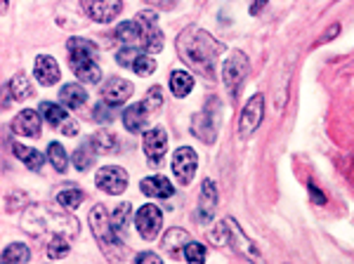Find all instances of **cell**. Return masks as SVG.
<instances>
[{
    "mask_svg": "<svg viewBox=\"0 0 354 264\" xmlns=\"http://www.w3.org/2000/svg\"><path fill=\"white\" fill-rule=\"evenodd\" d=\"M210 241H215L218 245H230V248L236 250L239 255L248 257V260H253V262H260L258 245L245 236L243 229L236 225V220H234V217L220 222V225L215 227V232H210Z\"/></svg>",
    "mask_w": 354,
    "mask_h": 264,
    "instance_id": "5",
    "label": "cell"
},
{
    "mask_svg": "<svg viewBox=\"0 0 354 264\" xmlns=\"http://www.w3.org/2000/svg\"><path fill=\"white\" fill-rule=\"evenodd\" d=\"M338 31H340V26H338V24H333L326 33H324V38H322V40H324V43H328V40H333V36H338Z\"/></svg>",
    "mask_w": 354,
    "mask_h": 264,
    "instance_id": "42",
    "label": "cell"
},
{
    "mask_svg": "<svg viewBox=\"0 0 354 264\" xmlns=\"http://www.w3.org/2000/svg\"><path fill=\"white\" fill-rule=\"evenodd\" d=\"M48 158L50 163H53V168L57 172H66V165H68V156H66V149L62 144H57V142H53V144L48 147Z\"/></svg>",
    "mask_w": 354,
    "mask_h": 264,
    "instance_id": "32",
    "label": "cell"
},
{
    "mask_svg": "<svg viewBox=\"0 0 354 264\" xmlns=\"http://www.w3.org/2000/svg\"><path fill=\"white\" fill-rule=\"evenodd\" d=\"M185 257L189 264H205V245L198 241H189L185 245Z\"/></svg>",
    "mask_w": 354,
    "mask_h": 264,
    "instance_id": "34",
    "label": "cell"
},
{
    "mask_svg": "<svg viewBox=\"0 0 354 264\" xmlns=\"http://www.w3.org/2000/svg\"><path fill=\"white\" fill-rule=\"evenodd\" d=\"M145 55L140 48H133V45H125L123 50H118V55H116V62L121 66H128V68H133L135 66V62L140 59V57Z\"/></svg>",
    "mask_w": 354,
    "mask_h": 264,
    "instance_id": "35",
    "label": "cell"
},
{
    "mask_svg": "<svg viewBox=\"0 0 354 264\" xmlns=\"http://www.w3.org/2000/svg\"><path fill=\"white\" fill-rule=\"evenodd\" d=\"M145 104L149 106V111H151V113L156 111V109H161V104H163V90H161V85H153V88H149Z\"/></svg>",
    "mask_w": 354,
    "mask_h": 264,
    "instance_id": "39",
    "label": "cell"
},
{
    "mask_svg": "<svg viewBox=\"0 0 354 264\" xmlns=\"http://www.w3.org/2000/svg\"><path fill=\"white\" fill-rule=\"evenodd\" d=\"M66 50H68V62H71V68L78 76V80H81V83H88V85L100 83L102 68L95 62L97 45L85 38H71L66 43Z\"/></svg>",
    "mask_w": 354,
    "mask_h": 264,
    "instance_id": "4",
    "label": "cell"
},
{
    "mask_svg": "<svg viewBox=\"0 0 354 264\" xmlns=\"http://www.w3.org/2000/svg\"><path fill=\"white\" fill-rule=\"evenodd\" d=\"M133 215V210H130V203H121L116 210H113V215H111V222H113V227L118 229V234L125 229V222H128V217Z\"/></svg>",
    "mask_w": 354,
    "mask_h": 264,
    "instance_id": "36",
    "label": "cell"
},
{
    "mask_svg": "<svg viewBox=\"0 0 354 264\" xmlns=\"http://www.w3.org/2000/svg\"><path fill=\"white\" fill-rule=\"evenodd\" d=\"M8 90H10V95H12L15 100H28V97L33 95V85L28 83V78L24 76V73H17V76H12Z\"/></svg>",
    "mask_w": 354,
    "mask_h": 264,
    "instance_id": "31",
    "label": "cell"
},
{
    "mask_svg": "<svg viewBox=\"0 0 354 264\" xmlns=\"http://www.w3.org/2000/svg\"><path fill=\"white\" fill-rule=\"evenodd\" d=\"M116 38L121 40V43L125 45H133V48H137V45H145V31H142L140 21H123V24L116 26Z\"/></svg>",
    "mask_w": 354,
    "mask_h": 264,
    "instance_id": "22",
    "label": "cell"
},
{
    "mask_svg": "<svg viewBox=\"0 0 354 264\" xmlns=\"http://www.w3.org/2000/svg\"><path fill=\"white\" fill-rule=\"evenodd\" d=\"M130 97H133V83L125 78H111V80H106L104 88H102V100L111 106L125 104Z\"/></svg>",
    "mask_w": 354,
    "mask_h": 264,
    "instance_id": "14",
    "label": "cell"
},
{
    "mask_svg": "<svg viewBox=\"0 0 354 264\" xmlns=\"http://www.w3.org/2000/svg\"><path fill=\"white\" fill-rule=\"evenodd\" d=\"M149 106L145 104V102H135V104H130L128 109L123 111V125L125 130L130 132H142L147 125V118H149Z\"/></svg>",
    "mask_w": 354,
    "mask_h": 264,
    "instance_id": "19",
    "label": "cell"
},
{
    "mask_svg": "<svg viewBox=\"0 0 354 264\" xmlns=\"http://www.w3.org/2000/svg\"><path fill=\"white\" fill-rule=\"evenodd\" d=\"M265 5H267V0H253V3H250V15H260Z\"/></svg>",
    "mask_w": 354,
    "mask_h": 264,
    "instance_id": "41",
    "label": "cell"
},
{
    "mask_svg": "<svg viewBox=\"0 0 354 264\" xmlns=\"http://www.w3.org/2000/svg\"><path fill=\"white\" fill-rule=\"evenodd\" d=\"M262 118H265V95L258 93L245 102L241 118H239V132H241V137L253 135V132L260 128Z\"/></svg>",
    "mask_w": 354,
    "mask_h": 264,
    "instance_id": "8",
    "label": "cell"
},
{
    "mask_svg": "<svg viewBox=\"0 0 354 264\" xmlns=\"http://www.w3.org/2000/svg\"><path fill=\"white\" fill-rule=\"evenodd\" d=\"M15 156L19 158L28 170H33V172H41L43 165H45V156H43V153L36 151V149H31V147H24V144H15Z\"/></svg>",
    "mask_w": 354,
    "mask_h": 264,
    "instance_id": "24",
    "label": "cell"
},
{
    "mask_svg": "<svg viewBox=\"0 0 354 264\" xmlns=\"http://www.w3.org/2000/svg\"><path fill=\"white\" fill-rule=\"evenodd\" d=\"M168 151V135H165V128L156 125V128L147 130L145 132V153H147V160L151 165H158Z\"/></svg>",
    "mask_w": 354,
    "mask_h": 264,
    "instance_id": "13",
    "label": "cell"
},
{
    "mask_svg": "<svg viewBox=\"0 0 354 264\" xmlns=\"http://www.w3.org/2000/svg\"><path fill=\"white\" fill-rule=\"evenodd\" d=\"M93 113H95V118L100 120V123H111V120L116 118V106L106 104V102H100V104H95Z\"/></svg>",
    "mask_w": 354,
    "mask_h": 264,
    "instance_id": "38",
    "label": "cell"
},
{
    "mask_svg": "<svg viewBox=\"0 0 354 264\" xmlns=\"http://www.w3.org/2000/svg\"><path fill=\"white\" fill-rule=\"evenodd\" d=\"M68 250H71L68 238L66 236H55L48 245V257L50 260H64V257L68 255Z\"/></svg>",
    "mask_w": 354,
    "mask_h": 264,
    "instance_id": "33",
    "label": "cell"
},
{
    "mask_svg": "<svg viewBox=\"0 0 354 264\" xmlns=\"http://www.w3.org/2000/svg\"><path fill=\"white\" fill-rule=\"evenodd\" d=\"M21 227H24L31 236L53 234V238L55 236L73 238L81 232V225H78L71 215L62 212L59 208H53V205H31V208L24 212V217H21Z\"/></svg>",
    "mask_w": 354,
    "mask_h": 264,
    "instance_id": "1",
    "label": "cell"
},
{
    "mask_svg": "<svg viewBox=\"0 0 354 264\" xmlns=\"http://www.w3.org/2000/svg\"><path fill=\"white\" fill-rule=\"evenodd\" d=\"M137 21H140L142 31H145V50H147V53L158 55L163 50V33H161V28H158L156 12L145 10V12L137 15Z\"/></svg>",
    "mask_w": 354,
    "mask_h": 264,
    "instance_id": "12",
    "label": "cell"
},
{
    "mask_svg": "<svg viewBox=\"0 0 354 264\" xmlns=\"http://www.w3.org/2000/svg\"><path fill=\"white\" fill-rule=\"evenodd\" d=\"M95 185L104 194L118 196V194H123L125 189H128V172L123 168H118V165H104V168L97 170Z\"/></svg>",
    "mask_w": 354,
    "mask_h": 264,
    "instance_id": "9",
    "label": "cell"
},
{
    "mask_svg": "<svg viewBox=\"0 0 354 264\" xmlns=\"http://www.w3.org/2000/svg\"><path fill=\"white\" fill-rule=\"evenodd\" d=\"M177 53L192 68L213 73L215 57L222 53V45L201 28H185L177 38Z\"/></svg>",
    "mask_w": 354,
    "mask_h": 264,
    "instance_id": "2",
    "label": "cell"
},
{
    "mask_svg": "<svg viewBox=\"0 0 354 264\" xmlns=\"http://www.w3.org/2000/svg\"><path fill=\"white\" fill-rule=\"evenodd\" d=\"M90 144H93V149L97 153H113L118 149V140L116 135L109 130H100L95 132L93 137H90Z\"/></svg>",
    "mask_w": 354,
    "mask_h": 264,
    "instance_id": "26",
    "label": "cell"
},
{
    "mask_svg": "<svg viewBox=\"0 0 354 264\" xmlns=\"http://www.w3.org/2000/svg\"><path fill=\"white\" fill-rule=\"evenodd\" d=\"M192 130H194V135L198 137L201 142H215V130H218V120H210L208 116V111H201V113H196L192 120Z\"/></svg>",
    "mask_w": 354,
    "mask_h": 264,
    "instance_id": "20",
    "label": "cell"
},
{
    "mask_svg": "<svg viewBox=\"0 0 354 264\" xmlns=\"http://www.w3.org/2000/svg\"><path fill=\"white\" fill-rule=\"evenodd\" d=\"M59 100L66 109H81L88 102V93H85L83 85L78 83H66L59 90Z\"/></svg>",
    "mask_w": 354,
    "mask_h": 264,
    "instance_id": "21",
    "label": "cell"
},
{
    "mask_svg": "<svg viewBox=\"0 0 354 264\" xmlns=\"http://www.w3.org/2000/svg\"><path fill=\"white\" fill-rule=\"evenodd\" d=\"M196 168H198V156L192 147H180L173 153V175L177 177L180 185H192Z\"/></svg>",
    "mask_w": 354,
    "mask_h": 264,
    "instance_id": "10",
    "label": "cell"
},
{
    "mask_svg": "<svg viewBox=\"0 0 354 264\" xmlns=\"http://www.w3.org/2000/svg\"><path fill=\"white\" fill-rule=\"evenodd\" d=\"M31 260V250L24 243H10L3 250V264H26Z\"/></svg>",
    "mask_w": 354,
    "mask_h": 264,
    "instance_id": "29",
    "label": "cell"
},
{
    "mask_svg": "<svg viewBox=\"0 0 354 264\" xmlns=\"http://www.w3.org/2000/svg\"><path fill=\"white\" fill-rule=\"evenodd\" d=\"M192 88H194V76L192 73H187V71H173L170 73V90H173V95L175 97H187L192 93Z\"/></svg>",
    "mask_w": 354,
    "mask_h": 264,
    "instance_id": "27",
    "label": "cell"
},
{
    "mask_svg": "<svg viewBox=\"0 0 354 264\" xmlns=\"http://www.w3.org/2000/svg\"><path fill=\"white\" fill-rule=\"evenodd\" d=\"M133 71L137 73V76H149V73L156 71V59L149 57V55H142L140 59L135 62Z\"/></svg>",
    "mask_w": 354,
    "mask_h": 264,
    "instance_id": "37",
    "label": "cell"
},
{
    "mask_svg": "<svg viewBox=\"0 0 354 264\" xmlns=\"http://www.w3.org/2000/svg\"><path fill=\"white\" fill-rule=\"evenodd\" d=\"M41 113L43 118L48 120L53 128H66L71 120H68V113L62 109L59 104H53V102H43L41 104Z\"/></svg>",
    "mask_w": 354,
    "mask_h": 264,
    "instance_id": "25",
    "label": "cell"
},
{
    "mask_svg": "<svg viewBox=\"0 0 354 264\" xmlns=\"http://www.w3.org/2000/svg\"><path fill=\"white\" fill-rule=\"evenodd\" d=\"M81 5L85 15L93 21H100V24H109L123 12L121 0H81Z\"/></svg>",
    "mask_w": 354,
    "mask_h": 264,
    "instance_id": "11",
    "label": "cell"
},
{
    "mask_svg": "<svg viewBox=\"0 0 354 264\" xmlns=\"http://www.w3.org/2000/svg\"><path fill=\"white\" fill-rule=\"evenodd\" d=\"M83 191L81 189H76V187H64V189H59L57 191V203L62 205V208H66V210H76L78 205L83 203Z\"/></svg>",
    "mask_w": 354,
    "mask_h": 264,
    "instance_id": "28",
    "label": "cell"
},
{
    "mask_svg": "<svg viewBox=\"0 0 354 264\" xmlns=\"http://www.w3.org/2000/svg\"><path fill=\"white\" fill-rule=\"evenodd\" d=\"M250 71L248 57H245L241 50H234V53L225 59V66H222V78H225V85L230 90V95H236L241 83L245 80Z\"/></svg>",
    "mask_w": 354,
    "mask_h": 264,
    "instance_id": "6",
    "label": "cell"
},
{
    "mask_svg": "<svg viewBox=\"0 0 354 264\" xmlns=\"http://www.w3.org/2000/svg\"><path fill=\"white\" fill-rule=\"evenodd\" d=\"M140 189H142V194L149 198H170L175 191L168 177H161V175L145 177V180L140 182Z\"/></svg>",
    "mask_w": 354,
    "mask_h": 264,
    "instance_id": "18",
    "label": "cell"
},
{
    "mask_svg": "<svg viewBox=\"0 0 354 264\" xmlns=\"http://www.w3.org/2000/svg\"><path fill=\"white\" fill-rule=\"evenodd\" d=\"M135 264H163V260L156 252H140V255L135 257Z\"/></svg>",
    "mask_w": 354,
    "mask_h": 264,
    "instance_id": "40",
    "label": "cell"
},
{
    "mask_svg": "<svg viewBox=\"0 0 354 264\" xmlns=\"http://www.w3.org/2000/svg\"><path fill=\"white\" fill-rule=\"evenodd\" d=\"M95 149H93V144H90V140H85L81 147L73 151V165H76V170H88L90 165L95 163Z\"/></svg>",
    "mask_w": 354,
    "mask_h": 264,
    "instance_id": "30",
    "label": "cell"
},
{
    "mask_svg": "<svg viewBox=\"0 0 354 264\" xmlns=\"http://www.w3.org/2000/svg\"><path fill=\"white\" fill-rule=\"evenodd\" d=\"M135 227L145 241H153L158 234H161V227H163L161 208H156L153 203L142 205V208L135 212Z\"/></svg>",
    "mask_w": 354,
    "mask_h": 264,
    "instance_id": "7",
    "label": "cell"
},
{
    "mask_svg": "<svg viewBox=\"0 0 354 264\" xmlns=\"http://www.w3.org/2000/svg\"><path fill=\"white\" fill-rule=\"evenodd\" d=\"M189 241H192V236L185 232V229L173 227V229H170V232L163 236V250L168 252V255L177 257V255H180V248H185V245L189 243Z\"/></svg>",
    "mask_w": 354,
    "mask_h": 264,
    "instance_id": "23",
    "label": "cell"
},
{
    "mask_svg": "<svg viewBox=\"0 0 354 264\" xmlns=\"http://www.w3.org/2000/svg\"><path fill=\"white\" fill-rule=\"evenodd\" d=\"M90 227H93V234L100 243V250L104 252V257L109 262H123L125 260V245L121 241V234L113 227V222L109 220V212H106L104 205H95L90 210Z\"/></svg>",
    "mask_w": 354,
    "mask_h": 264,
    "instance_id": "3",
    "label": "cell"
},
{
    "mask_svg": "<svg viewBox=\"0 0 354 264\" xmlns=\"http://www.w3.org/2000/svg\"><path fill=\"white\" fill-rule=\"evenodd\" d=\"M33 76H36L38 83L43 85V88H50V85H55L57 80H59V64L55 62V57L50 55H41L36 59V64H33Z\"/></svg>",
    "mask_w": 354,
    "mask_h": 264,
    "instance_id": "16",
    "label": "cell"
},
{
    "mask_svg": "<svg viewBox=\"0 0 354 264\" xmlns=\"http://www.w3.org/2000/svg\"><path fill=\"white\" fill-rule=\"evenodd\" d=\"M218 208V185L213 180H203L201 185V196H198V222L208 225Z\"/></svg>",
    "mask_w": 354,
    "mask_h": 264,
    "instance_id": "15",
    "label": "cell"
},
{
    "mask_svg": "<svg viewBox=\"0 0 354 264\" xmlns=\"http://www.w3.org/2000/svg\"><path fill=\"white\" fill-rule=\"evenodd\" d=\"M310 194H312V198L317 200V203H322V205L326 203V196H322V194H319V189L314 185H310Z\"/></svg>",
    "mask_w": 354,
    "mask_h": 264,
    "instance_id": "43",
    "label": "cell"
},
{
    "mask_svg": "<svg viewBox=\"0 0 354 264\" xmlns=\"http://www.w3.org/2000/svg\"><path fill=\"white\" fill-rule=\"evenodd\" d=\"M12 132L19 137H38L41 135V116L33 109H24L12 120Z\"/></svg>",
    "mask_w": 354,
    "mask_h": 264,
    "instance_id": "17",
    "label": "cell"
}]
</instances>
